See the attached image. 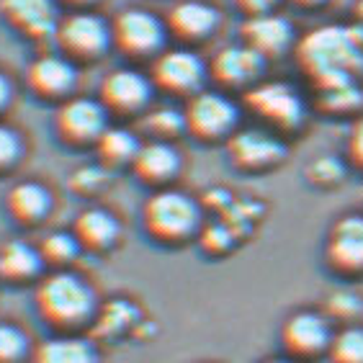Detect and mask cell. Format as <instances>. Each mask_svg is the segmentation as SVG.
Here are the masks:
<instances>
[{
    "instance_id": "obj_26",
    "label": "cell",
    "mask_w": 363,
    "mask_h": 363,
    "mask_svg": "<svg viewBox=\"0 0 363 363\" xmlns=\"http://www.w3.org/2000/svg\"><path fill=\"white\" fill-rule=\"evenodd\" d=\"M317 96H320V106L325 111L333 113H345L358 108L363 101L361 91H358L356 80H348V83H335V85H325V88H317Z\"/></svg>"
},
{
    "instance_id": "obj_17",
    "label": "cell",
    "mask_w": 363,
    "mask_h": 363,
    "mask_svg": "<svg viewBox=\"0 0 363 363\" xmlns=\"http://www.w3.org/2000/svg\"><path fill=\"white\" fill-rule=\"evenodd\" d=\"M77 72L70 60L57 55H44L28 65L26 83L42 98H62L75 88Z\"/></svg>"
},
{
    "instance_id": "obj_39",
    "label": "cell",
    "mask_w": 363,
    "mask_h": 363,
    "mask_svg": "<svg viewBox=\"0 0 363 363\" xmlns=\"http://www.w3.org/2000/svg\"><path fill=\"white\" fill-rule=\"evenodd\" d=\"M356 26L363 31V0H358L356 3Z\"/></svg>"
},
{
    "instance_id": "obj_40",
    "label": "cell",
    "mask_w": 363,
    "mask_h": 363,
    "mask_svg": "<svg viewBox=\"0 0 363 363\" xmlns=\"http://www.w3.org/2000/svg\"><path fill=\"white\" fill-rule=\"evenodd\" d=\"M260 363H301V361L289 358V356H279V358H266V361H260Z\"/></svg>"
},
{
    "instance_id": "obj_37",
    "label": "cell",
    "mask_w": 363,
    "mask_h": 363,
    "mask_svg": "<svg viewBox=\"0 0 363 363\" xmlns=\"http://www.w3.org/2000/svg\"><path fill=\"white\" fill-rule=\"evenodd\" d=\"M245 13L250 16H263V13H273V8L279 6V0H235Z\"/></svg>"
},
{
    "instance_id": "obj_4",
    "label": "cell",
    "mask_w": 363,
    "mask_h": 363,
    "mask_svg": "<svg viewBox=\"0 0 363 363\" xmlns=\"http://www.w3.org/2000/svg\"><path fill=\"white\" fill-rule=\"evenodd\" d=\"M245 104L260 121L279 132H294L304 121V101L289 83H258L252 85Z\"/></svg>"
},
{
    "instance_id": "obj_14",
    "label": "cell",
    "mask_w": 363,
    "mask_h": 363,
    "mask_svg": "<svg viewBox=\"0 0 363 363\" xmlns=\"http://www.w3.org/2000/svg\"><path fill=\"white\" fill-rule=\"evenodd\" d=\"M152 83L137 70H113L101 83V104L106 111L137 113L150 104Z\"/></svg>"
},
{
    "instance_id": "obj_9",
    "label": "cell",
    "mask_w": 363,
    "mask_h": 363,
    "mask_svg": "<svg viewBox=\"0 0 363 363\" xmlns=\"http://www.w3.org/2000/svg\"><path fill=\"white\" fill-rule=\"evenodd\" d=\"M111 36L121 52L132 57L152 55L165 42V23L142 8H129L116 16L111 26Z\"/></svg>"
},
{
    "instance_id": "obj_3",
    "label": "cell",
    "mask_w": 363,
    "mask_h": 363,
    "mask_svg": "<svg viewBox=\"0 0 363 363\" xmlns=\"http://www.w3.org/2000/svg\"><path fill=\"white\" fill-rule=\"evenodd\" d=\"M142 222L150 238L157 242L175 245L189 240L201 227V209L189 194L181 191H157L147 199Z\"/></svg>"
},
{
    "instance_id": "obj_11",
    "label": "cell",
    "mask_w": 363,
    "mask_h": 363,
    "mask_svg": "<svg viewBox=\"0 0 363 363\" xmlns=\"http://www.w3.org/2000/svg\"><path fill=\"white\" fill-rule=\"evenodd\" d=\"M203 77H206V65L201 57L189 52V49H170L157 57L152 67V80L157 88L178 96L199 93Z\"/></svg>"
},
{
    "instance_id": "obj_13",
    "label": "cell",
    "mask_w": 363,
    "mask_h": 363,
    "mask_svg": "<svg viewBox=\"0 0 363 363\" xmlns=\"http://www.w3.org/2000/svg\"><path fill=\"white\" fill-rule=\"evenodd\" d=\"M211 77L227 88H252L266 70V57L247 44H232L211 60Z\"/></svg>"
},
{
    "instance_id": "obj_30",
    "label": "cell",
    "mask_w": 363,
    "mask_h": 363,
    "mask_svg": "<svg viewBox=\"0 0 363 363\" xmlns=\"http://www.w3.org/2000/svg\"><path fill=\"white\" fill-rule=\"evenodd\" d=\"M309 181L315 186H335L340 183V178L345 175V168L337 157H330V155H322V157H315L312 165L307 168Z\"/></svg>"
},
{
    "instance_id": "obj_7",
    "label": "cell",
    "mask_w": 363,
    "mask_h": 363,
    "mask_svg": "<svg viewBox=\"0 0 363 363\" xmlns=\"http://www.w3.org/2000/svg\"><path fill=\"white\" fill-rule=\"evenodd\" d=\"M57 42L65 49V55L77 60H93L104 55L111 44V26L96 13H72L57 26Z\"/></svg>"
},
{
    "instance_id": "obj_42",
    "label": "cell",
    "mask_w": 363,
    "mask_h": 363,
    "mask_svg": "<svg viewBox=\"0 0 363 363\" xmlns=\"http://www.w3.org/2000/svg\"><path fill=\"white\" fill-rule=\"evenodd\" d=\"M67 3H80L83 6V3H93V0H67Z\"/></svg>"
},
{
    "instance_id": "obj_1",
    "label": "cell",
    "mask_w": 363,
    "mask_h": 363,
    "mask_svg": "<svg viewBox=\"0 0 363 363\" xmlns=\"http://www.w3.org/2000/svg\"><path fill=\"white\" fill-rule=\"evenodd\" d=\"M296 60L317 88L356 80L363 70V31L353 26H322L296 47Z\"/></svg>"
},
{
    "instance_id": "obj_2",
    "label": "cell",
    "mask_w": 363,
    "mask_h": 363,
    "mask_svg": "<svg viewBox=\"0 0 363 363\" xmlns=\"http://www.w3.org/2000/svg\"><path fill=\"white\" fill-rule=\"evenodd\" d=\"M36 312L60 333H70L96 315V294L80 276L55 271L36 286Z\"/></svg>"
},
{
    "instance_id": "obj_12",
    "label": "cell",
    "mask_w": 363,
    "mask_h": 363,
    "mask_svg": "<svg viewBox=\"0 0 363 363\" xmlns=\"http://www.w3.org/2000/svg\"><path fill=\"white\" fill-rule=\"evenodd\" d=\"M230 160L242 170H266L286 157V145L266 129H242L227 142Z\"/></svg>"
},
{
    "instance_id": "obj_6",
    "label": "cell",
    "mask_w": 363,
    "mask_h": 363,
    "mask_svg": "<svg viewBox=\"0 0 363 363\" xmlns=\"http://www.w3.org/2000/svg\"><path fill=\"white\" fill-rule=\"evenodd\" d=\"M333 325L330 317L320 315L315 309H299L284 320L281 328V342L289 358L304 361V358H317L328 353L333 342Z\"/></svg>"
},
{
    "instance_id": "obj_8",
    "label": "cell",
    "mask_w": 363,
    "mask_h": 363,
    "mask_svg": "<svg viewBox=\"0 0 363 363\" xmlns=\"http://www.w3.org/2000/svg\"><path fill=\"white\" fill-rule=\"evenodd\" d=\"M325 260L342 276L363 273V214L335 219L325 238Z\"/></svg>"
},
{
    "instance_id": "obj_24",
    "label": "cell",
    "mask_w": 363,
    "mask_h": 363,
    "mask_svg": "<svg viewBox=\"0 0 363 363\" xmlns=\"http://www.w3.org/2000/svg\"><path fill=\"white\" fill-rule=\"evenodd\" d=\"M140 142L132 132L126 129H106L98 140V155L106 165H126L134 162L137 152H140Z\"/></svg>"
},
{
    "instance_id": "obj_33",
    "label": "cell",
    "mask_w": 363,
    "mask_h": 363,
    "mask_svg": "<svg viewBox=\"0 0 363 363\" xmlns=\"http://www.w3.org/2000/svg\"><path fill=\"white\" fill-rule=\"evenodd\" d=\"M21 157V140L13 129L0 124V173L16 165V160Z\"/></svg>"
},
{
    "instance_id": "obj_23",
    "label": "cell",
    "mask_w": 363,
    "mask_h": 363,
    "mask_svg": "<svg viewBox=\"0 0 363 363\" xmlns=\"http://www.w3.org/2000/svg\"><path fill=\"white\" fill-rule=\"evenodd\" d=\"M42 263V252L23 240H11L0 247V276L8 281L34 279Z\"/></svg>"
},
{
    "instance_id": "obj_18",
    "label": "cell",
    "mask_w": 363,
    "mask_h": 363,
    "mask_svg": "<svg viewBox=\"0 0 363 363\" xmlns=\"http://www.w3.org/2000/svg\"><path fill=\"white\" fill-rule=\"evenodd\" d=\"M137 178L145 183H168L178 170H181V155L170 142L152 140L140 147V152L132 162Z\"/></svg>"
},
{
    "instance_id": "obj_27",
    "label": "cell",
    "mask_w": 363,
    "mask_h": 363,
    "mask_svg": "<svg viewBox=\"0 0 363 363\" xmlns=\"http://www.w3.org/2000/svg\"><path fill=\"white\" fill-rule=\"evenodd\" d=\"M77 250H80V242H77V238L70 235V232H52V235H47V238L42 240V245H39V252H42L44 263L57 266V268L67 266L77 255Z\"/></svg>"
},
{
    "instance_id": "obj_16",
    "label": "cell",
    "mask_w": 363,
    "mask_h": 363,
    "mask_svg": "<svg viewBox=\"0 0 363 363\" xmlns=\"http://www.w3.org/2000/svg\"><path fill=\"white\" fill-rule=\"evenodd\" d=\"M242 44L260 52L266 60L279 57L294 44V26L279 13L250 16V21L242 26Z\"/></svg>"
},
{
    "instance_id": "obj_34",
    "label": "cell",
    "mask_w": 363,
    "mask_h": 363,
    "mask_svg": "<svg viewBox=\"0 0 363 363\" xmlns=\"http://www.w3.org/2000/svg\"><path fill=\"white\" fill-rule=\"evenodd\" d=\"M328 309H330V315L337 317V320L350 322L361 312V299H358L356 294H333Z\"/></svg>"
},
{
    "instance_id": "obj_38",
    "label": "cell",
    "mask_w": 363,
    "mask_h": 363,
    "mask_svg": "<svg viewBox=\"0 0 363 363\" xmlns=\"http://www.w3.org/2000/svg\"><path fill=\"white\" fill-rule=\"evenodd\" d=\"M11 101V83H8L6 75H0V108Z\"/></svg>"
},
{
    "instance_id": "obj_29",
    "label": "cell",
    "mask_w": 363,
    "mask_h": 363,
    "mask_svg": "<svg viewBox=\"0 0 363 363\" xmlns=\"http://www.w3.org/2000/svg\"><path fill=\"white\" fill-rule=\"evenodd\" d=\"M28 350V340L21 330L0 322V363H18Z\"/></svg>"
},
{
    "instance_id": "obj_19",
    "label": "cell",
    "mask_w": 363,
    "mask_h": 363,
    "mask_svg": "<svg viewBox=\"0 0 363 363\" xmlns=\"http://www.w3.org/2000/svg\"><path fill=\"white\" fill-rule=\"evenodd\" d=\"M168 26L181 39H203L219 26V11L201 0H183L170 11Z\"/></svg>"
},
{
    "instance_id": "obj_5",
    "label": "cell",
    "mask_w": 363,
    "mask_h": 363,
    "mask_svg": "<svg viewBox=\"0 0 363 363\" xmlns=\"http://www.w3.org/2000/svg\"><path fill=\"white\" fill-rule=\"evenodd\" d=\"M183 116H186V129H189L194 137L214 142V140H224V137H232V134H235L240 111H238V106L232 104L224 93L199 91L191 96Z\"/></svg>"
},
{
    "instance_id": "obj_36",
    "label": "cell",
    "mask_w": 363,
    "mask_h": 363,
    "mask_svg": "<svg viewBox=\"0 0 363 363\" xmlns=\"http://www.w3.org/2000/svg\"><path fill=\"white\" fill-rule=\"evenodd\" d=\"M348 157L356 168H363V119H358L348 132Z\"/></svg>"
},
{
    "instance_id": "obj_15",
    "label": "cell",
    "mask_w": 363,
    "mask_h": 363,
    "mask_svg": "<svg viewBox=\"0 0 363 363\" xmlns=\"http://www.w3.org/2000/svg\"><path fill=\"white\" fill-rule=\"evenodd\" d=\"M0 11L18 31L31 39H47L57 34L55 0H0Z\"/></svg>"
},
{
    "instance_id": "obj_32",
    "label": "cell",
    "mask_w": 363,
    "mask_h": 363,
    "mask_svg": "<svg viewBox=\"0 0 363 363\" xmlns=\"http://www.w3.org/2000/svg\"><path fill=\"white\" fill-rule=\"evenodd\" d=\"M235 242V235L227 224H209L206 230L201 232V247L211 255H219V252H227Z\"/></svg>"
},
{
    "instance_id": "obj_25",
    "label": "cell",
    "mask_w": 363,
    "mask_h": 363,
    "mask_svg": "<svg viewBox=\"0 0 363 363\" xmlns=\"http://www.w3.org/2000/svg\"><path fill=\"white\" fill-rule=\"evenodd\" d=\"M328 356L333 363H363V328L345 325L337 330L330 342Z\"/></svg>"
},
{
    "instance_id": "obj_20",
    "label": "cell",
    "mask_w": 363,
    "mask_h": 363,
    "mask_svg": "<svg viewBox=\"0 0 363 363\" xmlns=\"http://www.w3.org/2000/svg\"><path fill=\"white\" fill-rule=\"evenodd\" d=\"M6 206L11 211V217L18 219L21 224H36L52 209V196L42 183H16L6 196Z\"/></svg>"
},
{
    "instance_id": "obj_21",
    "label": "cell",
    "mask_w": 363,
    "mask_h": 363,
    "mask_svg": "<svg viewBox=\"0 0 363 363\" xmlns=\"http://www.w3.org/2000/svg\"><path fill=\"white\" fill-rule=\"evenodd\" d=\"M31 363H98V353L91 340L62 333V335L44 340L34 350Z\"/></svg>"
},
{
    "instance_id": "obj_10",
    "label": "cell",
    "mask_w": 363,
    "mask_h": 363,
    "mask_svg": "<svg viewBox=\"0 0 363 363\" xmlns=\"http://www.w3.org/2000/svg\"><path fill=\"white\" fill-rule=\"evenodd\" d=\"M106 106L93 98H70L60 106L55 116L57 132L70 145H88L98 142L101 134L108 129L106 126Z\"/></svg>"
},
{
    "instance_id": "obj_28",
    "label": "cell",
    "mask_w": 363,
    "mask_h": 363,
    "mask_svg": "<svg viewBox=\"0 0 363 363\" xmlns=\"http://www.w3.org/2000/svg\"><path fill=\"white\" fill-rule=\"evenodd\" d=\"M145 126L155 140L168 142L170 137H175V134H181L186 129V116H183V111H175V108H155L147 116Z\"/></svg>"
},
{
    "instance_id": "obj_41",
    "label": "cell",
    "mask_w": 363,
    "mask_h": 363,
    "mask_svg": "<svg viewBox=\"0 0 363 363\" xmlns=\"http://www.w3.org/2000/svg\"><path fill=\"white\" fill-rule=\"evenodd\" d=\"M294 3H299V6H304V8H315V6H320V3H325V0H294Z\"/></svg>"
},
{
    "instance_id": "obj_31",
    "label": "cell",
    "mask_w": 363,
    "mask_h": 363,
    "mask_svg": "<svg viewBox=\"0 0 363 363\" xmlns=\"http://www.w3.org/2000/svg\"><path fill=\"white\" fill-rule=\"evenodd\" d=\"M134 320V307L129 301L124 299H116V301H108V307L104 309V317H101V325H104V333H119L124 330L126 325H132Z\"/></svg>"
},
{
    "instance_id": "obj_22",
    "label": "cell",
    "mask_w": 363,
    "mask_h": 363,
    "mask_svg": "<svg viewBox=\"0 0 363 363\" xmlns=\"http://www.w3.org/2000/svg\"><path fill=\"white\" fill-rule=\"evenodd\" d=\"M72 235L77 238L80 247L88 250H106L111 247L119 238V222L113 214L106 209H85L80 217L75 219V230Z\"/></svg>"
},
{
    "instance_id": "obj_35",
    "label": "cell",
    "mask_w": 363,
    "mask_h": 363,
    "mask_svg": "<svg viewBox=\"0 0 363 363\" xmlns=\"http://www.w3.org/2000/svg\"><path fill=\"white\" fill-rule=\"evenodd\" d=\"M104 183V173L98 168H80L75 175H72V186H75L80 194H91L98 186Z\"/></svg>"
}]
</instances>
